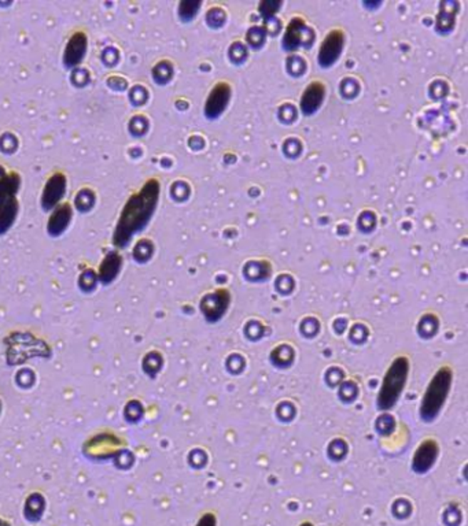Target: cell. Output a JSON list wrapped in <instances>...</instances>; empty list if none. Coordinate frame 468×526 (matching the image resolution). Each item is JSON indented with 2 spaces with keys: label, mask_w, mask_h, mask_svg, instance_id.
<instances>
[{
  "label": "cell",
  "mask_w": 468,
  "mask_h": 526,
  "mask_svg": "<svg viewBox=\"0 0 468 526\" xmlns=\"http://www.w3.org/2000/svg\"><path fill=\"white\" fill-rule=\"evenodd\" d=\"M158 199L160 182L154 179L146 182L139 192L132 195L121 211L113 235V241L117 247H127L132 237L146 228L155 213Z\"/></svg>",
  "instance_id": "1"
},
{
  "label": "cell",
  "mask_w": 468,
  "mask_h": 526,
  "mask_svg": "<svg viewBox=\"0 0 468 526\" xmlns=\"http://www.w3.org/2000/svg\"><path fill=\"white\" fill-rule=\"evenodd\" d=\"M452 382H453V372L449 366H442L432 376L430 384L427 389L425 391V395L420 401L419 414L423 421L431 422L438 417V414L444 409L445 401L448 399Z\"/></svg>",
  "instance_id": "2"
},
{
  "label": "cell",
  "mask_w": 468,
  "mask_h": 526,
  "mask_svg": "<svg viewBox=\"0 0 468 526\" xmlns=\"http://www.w3.org/2000/svg\"><path fill=\"white\" fill-rule=\"evenodd\" d=\"M410 373V361L407 357H398L389 366L380 385L376 404L379 410H390L400 399Z\"/></svg>",
  "instance_id": "3"
},
{
  "label": "cell",
  "mask_w": 468,
  "mask_h": 526,
  "mask_svg": "<svg viewBox=\"0 0 468 526\" xmlns=\"http://www.w3.org/2000/svg\"><path fill=\"white\" fill-rule=\"evenodd\" d=\"M19 188L17 174H9L0 179V235L6 233L13 226L19 214Z\"/></svg>",
  "instance_id": "4"
},
{
  "label": "cell",
  "mask_w": 468,
  "mask_h": 526,
  "mask_svg": "<svg viewBox=\"0 0 468 526\" xmlns=\"http://www.w3.org/2000/svg\"><path fill=\"white\" fill-rule=\"evenodd\" d=\"M345 44V36L342 31H333L328 33L321 43L320 51H318V63L321 68H330L338 61V58L342 54Z\"/></svg>",
  "instance_id": "5"
},
{
  "label": "cell",
  "mask_w": 468,
  "mask_h": 526,
  "mask_svg": "<svg viewBox=\"0 0 468 526\" xmlns=\"http://www.w3.org/2000/svg\"><path fill=\"white\" fill-rule=\"evenodd\" d=\"M313 41V32L306 28L305 21L294 19L287 28L286 36L283 40V46L287 51L297 50L301 46H311Z\"/></svg>",
  "instance_id": "6"
},
{
  "label": "cell",
  "mask_w": 468,
  "mask_h": 526,
  "mask_svg": "<svg viewBox=\"0 0 468 526\" xmlns=\"http://www.w3.org/2000/svg\"><path fill=\"white\" fill-rule=\"evenodd\" d=\"M438 444L435 440H425L416 450L412 458L413 472L423 474L430 470L438 458Z\"/></svg>",
  "instance_id": "7"
},
{
  "label": "cell",
  "mask_w": 468,
  "mask_h": 526,
  "mask_svg": "<svg viewBox=\"0 0 468 526\" xmlns=\"http://www.w3.org/2000/svg\"><path fill=\"white\" fill-rule=\"evenodd\" d=\"M66 177L61 173H56L48 179L41 194V206L44 210L56 209V204L62 200L66 192Z\"/></svg>",
  "instance_id": "8"
},
{
  "label": "cell",
  "mask_w": 468,
  "mask_h": 526,
  "mask_svg": "<svg viewBox=\"0 0 468 526\" xmlns=\"http://www.w3.org/2000/svg\"><path fill=\"white\" fill-rule=\"evenodd\" d=\"M229 303V293L228 290H216L212 295H207L202 302H201V309L202 312L205 314L207 321L214 322L219 321L222 318V315L224 314L225 310L228 307Z\"/></svg>",
  "instance_id": "9"
},
{
  "label": "cell",
  "mask_w": 468,
  "mask_h": 526,
  "mask_svg": "<svg viewBox=\"0 0 468 526\" xmlns=\"http://www.w3.org/2000/svg\"><path fill=\"white\" fill-rule=\"evenodd\" d=\"M229 96L231 88L227 83H219L212 90L205 105V114L209 120L219 118L224 112L225 107L228 106L229 102Z\"/></svg>",
  "instance_id": "10"
},
{
  "label": "cell",
  "mask_w": 468,
  "mask_h": 526,
  "mask_svg": "<svg viewBox=\"0 0 468 526\" xmlns=\"http://www.w3.org/2000/svg\"><path fill=\"white\" fill-rule=\"evenodd\" d=\"M88 50V38L85 33L77 32L68 41L63 53V63L68 69L76 68L83 62Z\"/></svg>",
  "instance_id": "11"
},
{
  "label": "cell",
  "mask_w": 468,
  "mask_h": 526,
  "mask_svg": "<svg viewBox=\"0 0 468 526\" xmlns=\"http://www.w3.org/2000/svg\"><path fill=\"white\" fill-rule=\"evenodd\" d=\"M326 96V88L321 83H311L301 98V110L305 115H312L323 103Z\"/></svg>",
  "instance_id": "12"
},
{
  "label": "cell",
  "mask_w": 468,
  "mask_h": 526,
  "mask_svg": "<svg viewBox=\"0 0 468 526\" xmlns=\"http://www.w3.org/2000/svg\"><path fill=\"white\" fill-rule=\"evenodd\" d=\"M71 221H72V206L69 203H63L62 206L56 207V211L48 219L47 231L51 236H59L66 231Z\"/></svg>",
  "instance_id": "13"
},
{
  "label": "cell",
  "mask_w": 468,
  "mask_h": 526,
  "mask_svg": "<svg viewBox=\"0 0 468 526\" xmlns=\"http://www.w3.org/2000/svg\"><path fill=\"white\" fill-rule=\"evenodd\" d=\"M121 265H123L121 255L117 254V253H110V254L108 255L103 259V262H102V265L99 268V278H100V281L105 283V284L113 281L117 277V274L121 270Z\"/></svg>",
  "instance_id": "14"
},
{
  "label": "cell",
  "mask_w": 468,
  "mask_h": 526,
  "mask_svg": "<svg viewBox=\"0 0 468 526\" xmlns=\"http://www.w3.org/2000/svg\"><path fill=\"white\" fill-rule=\"evenodd\" d=\"M201 7V1H182L179 4V17L182 21L188 22L194 19Z\"/></svg>",
  "instance_id": "15"
},
{
  "label": "cell",
  "mask_w": 468,
  "mask_h": 526,
  "mask_svg": "<svg viewBox=\"0 0 468 526\" xmlns=\"http://www.w3.org/2000/svg\"><path fill=\"white\" fill-rule=\"evenodd\" d=\"M225 22L224 11L222 9H212L207 14V23L212 28H220Z\"/></svg>",
  "instance_id": "16"
},
{
  "label": "cell",
  "mask_w": 468,
  "mask_h": 526,
  "mask_svg": "<svg viewBox=\"0 0 468 526\" xmlns=\"http://www.w3.org/2000/svg\"><path fill=\"white\" fill-rule=\"evenodd\" d=\"M229 56H231V61L234 63L244 62V58H246V50H244V46L241 43H235L229 50Z\"/></svg>",
  "instance_id": "17"
},
{
  "label": "cell",
  "mask_w": 468,
  "mask_h": 526,
  "mask_svg": "<svg viewBox=\"0 0 468 526\" xmlns=\"http://www.w3.org/2000/svg\"><path fill=\"white\" fill-rule=\"evenodd\" d=\"M247 40L250 41V44L253 47H259V46H261L262 41H264V32H262L260 28H253L247 33Z\"/></svg>",
  "instance_id": "18"
},
{
  "label": "cell",
  "mask_w": 468,
  "mask_h": 526,
  "mask_svg": "<svg viewBox=\"0 0 468 526\" xmlns=\"http://www.w3.org/2000/svg\"><path fill=\"white\" fill-rule=\"evenodd\" d=\"M288 62L294 63V68L288 69V73L293 74V75H300L302 73L305 72V62L302 59H298V63H296V56L293 58H288Z\"/></svg>",
  "instance_id": "19"
},
{
  "label": "cell",
  "mask_w": 468,
  "mask_h": 526,
  "mask_svg": "<svg viewBox=\"0 0 468 526\" xmlns=\"http://www.w3.org/2000/svg\"><path fill=\"white\" fill-rule=\"evenodd\" d=\"M195 526H217L216 515H214V514H212V512L204 514V515L201 517V520L198 521V524Z\"/></svg>",
  "instance_id": "20"
},
{
  "label": "cell",
  "mask_w": 468,
  "mask_h": 526,
  "mask_svg": "<svg viewBox=\"0 0 468 526\" xmlns=\"http://www.w3.org/2000/svg\"><path fill=\"white\" fill-rule=\"evenodd\" d=\"M300 526H313L312 524H309V522H303V524H301Z\"/></svg>",
  "instance_id": "21"
}]
</instances>
